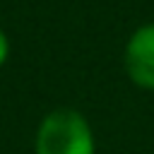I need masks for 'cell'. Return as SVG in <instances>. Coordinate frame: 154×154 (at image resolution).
<instances>
[{"label":"cell","instance_id":"obj_1","mask_svg":"<svg viewBox=\"0 0 154 154\" xmlns=\"http://www.w3.org/2000/svg\"><path fill=\"white\" fill-rule=\"evenodd\" d=\"M36 154H94L89 123L70 108L48 113L36 132Z\"/></svg>","mask_w":154,"mask_h":154},{"label":"cell","instance_id":"obj_2","mask_svg":"<svg viewBox=\"0 0 154 154\" xmlns=\"http://www.w3.org/2000/svg\"><path fill=\"white\" fill-rule=\"evenodd\" d=\"M125 70L144 89H154V24L140 26L125 48Z\"/></svg>","mask_w":154,"mask_h":154},{"label":"cell","instance_id":"obj_3","mask_svg":"<svg viewBox=\"0 0 154 154\" xmlns=\"http://www.w3.org/2000/svg\"><path fill=\"white\" fill-rule=\"evenodd\" d=\"M5 58H7V38H5V34L0 31V65L5 63Z\"/></svg>","mask_w":154,"mask_h":154}]
</instances>
